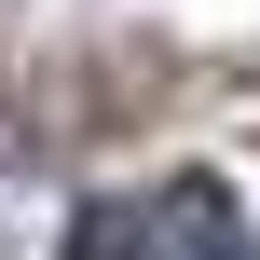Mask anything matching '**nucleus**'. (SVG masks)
<instances>
[{"mask_svg": "<svg viewBox=\"0 0 260 260\" xmlns=\"http://www.w3.org/2000/svg\"><path fill=\"white\" fill-rule=\"evenodd\" d=\"M151 260H247V219H233V192H219V178H178V192L151 206Z\"/></svg>", "mask_w": 260, "mask_h": 260, "instance_id": "obj_1", "label": "nucleus"}, {"mask_svg": "<svg viewBox=\"0 0 260 260\" xmlns=\"http://www.w3.org/2000/svg\"><path fill=\"white\" fill-rule=\"evenodd\" d=\"M137 247H151V206H96L69 233V260H137Z\"/></svg>", "mask_w": 260, "mask_h": 260, "instance_id": "obj_2", "label": "nucleus"}, {"mask_svg": "<svg viewBox=\"0 0 260 260\" xmlns=\"http://www.w3.org/2000/svg\"><path fill=\"white\" fill-rule=\"evenodd\" d=\"M247 260H260V247H247Z\"/></svg>", "mask_w": 260, "mask_h": 260, "instance_id": "obj_3", "label": "nucleus"}]
</instances>
